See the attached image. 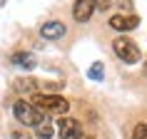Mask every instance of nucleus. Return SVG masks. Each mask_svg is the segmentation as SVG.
<instances>
[{
  "instance_id": "nucleus-1",
  "label": "nucleus",
  "mask_w": 147,
  "mask_h": 139,
  "mask_svg": "<svg viewBox=\"0 0 147 139\" xmlns=\"http://www.w3.org/2000/svg\"><path fill=\"white\" fill-rule=\"evenodd\" d=\"M32 107H38L42 114H60L65 117L67 114V109H70V102L65 100V97H60V94H32V100H30Z\"/></svg>"
},
{
  "instance_id": "nucleus-2",
  "label": "nucleus",
  "mask_w": 147,
  "mask_h": 139,
  "mask_svg": "<svg viewBox=\"0 0 147 139\" xmlns=\"http://www.w3.org/2000/svg\"><path fill=\"white\" fill-rule=\"evenodd\" d=\"M112 52H115L122 62H127V65H135V62H140V57H142L140 47L135 45L130 37H125V35H120V37L112 40Z\"/></svg>"
},
{
  "instance_id": "nucleus-3",
  "label": "nucleus",
  "mask_w": 147,
  "mask_h": 139,
  "mask_svg": "<svg viewBox=\"0 0 147 139\" xmlns=\"http://www.w3.org/2000/svg\"><path fill=\"white\" fill-rule=\"evenodd\" d=\"M13 114H15V119L20 124H25V127H38L42 119H45V114L40 112L38 107H32L30 102H15V107H13Z\"/></svg>"
},
{
  "instance_id": "nucleus-4",
  "label": "nucleus",
  "mask_w": 147,
  "mask_h": 139,
  "mask_svg": "<svg viewBox=\"0 0 147 139\" xmlns=\"http://www.w3.org/2000/svg\"><path fill=\"white\" fill-rule=\"evenodd\" d=\"M57 134H60L62 139H80V137H82V127H80L78 119L62 117L60 122H57Z\"/></svg>"
},
{
  "instance_id": "nucleus-5",
  "label": "nucleus",
  "mask_w": 147,
  "mask_h": 139,
  "mask_svg": "<svg viewBox=\"0 0 147 139\" xmlns=\"http://www.w3.org/2000/svg\"><path fill=\"white\" fill-rule=\"evenodd\" d=\"M95 0H75V5H72V17L78 20V23H87L90 17L95 15Z\"/></svg>"
},
{
  "instance_id": "nucleus-6",
  "label": "nucleus",
  "mask_w": 147,
  "mask_h": 139,
  "mask_svg": "<svg viewBox=\"0 0 147 139\" xmlns=\"http://www.w3.org/2000/svg\"><path fill=\"white\" fill-rule=\"evenodd\" d=\"M140 25V17L137 15H112L110 17V27L112 30H117V32H130V30H135Z\"/></svg>"
},
{
  "instance_id": "nucleus-7",
  "label": "nucleus",
  "mask_w": 147,
  "mask_h": 139,
  "mask_svg": "<svg viewBox=\"0 0 147 139\" xmlns=\"http://www.w3.org/2000/svg\"><path fill=\"white\" fill-rule=\"evenodd\" d=\"M65 32H67V27L60 20H50V23H45L40 27V35L45 40H60V37H65Z\"/></svg>"
},
{
  "instance_id": "nucleus-8",
  "label": "nucleus",
  "mask_w": 147,
  "mask_h": 139,
  "mask_svg": "<svg viewBox=\"0 0 147 139\" xmlns=\"http://www.w3.org/2000/svg\"><path fill=\"white\" fill-rule=\"evenodd\" d=\"M13 90L18 94H35L38 92V80L35 77H18L13 82Z\"/></svg>"
},
{
  "instance_id": "nucleus-9",
  "label": "nucleus",
  "mask_w": 147,
  "mask_h": 139,
  "mask_svg": "<svg viewBox=\"0 0 147 139\" xmlns=\"http://www.w3.org/2000/svg\"><path fill=\"white\" fill-rule=\"evenodd\" d=\"M13 62H15V65H23L25 70L35 67V57H32L30 52H15V55H13Z\"/></svg>"
},
{
  "instance_id": "nucleus-10",
  "label": "nucleus",
  "mask_w": 147,
  "mask_h": 139,
  "mask_svg": "<svg viewBox=\"0 0 147 139\" xmlns=\"http://www.w3.org/2000/svg\"><path fill=\"white\" fill-rule=\"evenodd\" d=\"M53 134H55V127H53V122L45 117V119L38 124V137H40V139H50Z\"/></svg>"
},
{
  "instance_id": "nucleus-11",
  "label": "nucleus",
  "mask_w": 147,
  "mask_h": 139,
  "mask_svg": "<svg viewBox=\"0 0 147 139\" xmlns=\"http://www.w3.org/2000/svg\"><path fill=\"white\" fill-rule=\"evenodd\" d=\"M87 77H90V80H102V77H105V72H102V65H92V67L87 70Z\"/></svg>"
},
{
  "instance_id": "nucleus-12",
  "label": "nucleus",
  "mask_w": 147,
  "mask_h": 139,
  "mask_svg": "<svg viewBox=\"0 0 147 139\" xmlns=\"http://www.w3.org/2000/svg\"><path fill=\"white\" fill-rule=\"evenodd\" d=\"M95 5H97V13H105V10L115 8V5H117V0H95Z\"/></svg>"
},
{
  "instance_id": "nucleus-13",
  "label": "nucleus",
  "mask_w": 147,
  "mask_h": 139,
  "mask_svg": "<svg viewBox=\"0 0 147 139\" xmlns=\"http://www.w3.org/2000/svg\"><path fill=\"white\" fill-rule=\"evenodd\" d=\"M132 139H147V124H137L132 129Z\"/></svg>"
},
{
  "instance_id": "nucleus-14",
  "label": "nucleus",
  "mask_w": 147,
  "mask_h": 139,
  "mask_svg": "<svg viewBox=\"0 0 147 139\" xmlns=\"http://www.w3.org/2000/svg\"><path fill=\"white\" fill-rule=\"evenodd\" d=\"M13 139H32L30 134H28V132H23V129H18L15 134H13Z\"/></svg>"
},
{
  "instance_id": "nucleus-15",
  "label": "nucleus",
  "mask_w": 147,
  "mask_h": 139,
  "mask_svg": "<svg viewBox=\"0 0 147 139\" xmlns=\"http://www.w3.org/2000/svg\"><path fill=\"white\" fill-rule=\"evenodd\" d=\"M80 139H95V137H92V134H82Z\"/></svg>"
},
{
  "instance_id": "nucleus-16",
  "label": "nucleus",
  "mask_w": 147,
  "mask_h": 139,
  "mask_svg": "<svg viewBox=\"0 0 147 139\" xmlns=\"http://www.w3.org/2000/svg\"><path fill=\"white\" fill-rule=\"evenodd\" d=\"M145 70H147V62H145Z\"/></svg>"
}]
</instances>
